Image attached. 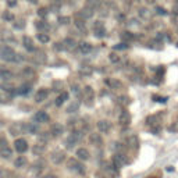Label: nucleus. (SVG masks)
<instances>
[{
    "instance_id": "f257e3e1",
    "label": "nucleus",
    "mask_w": 178,
    "mask_h": 178,
    "mask_svg": "<svg viewBox=\"0 0 178 178\" xmlns=\"http://www.w3.org/2000/svg\"><path fill=\"white\" fill-rule=\"evenodd\" d=\"M67 168L73 173H77V174H84L85 173V166L82 164L78 159H68L67 160Z\"/></svg>"
},
{
    "instance_id": "f03ea898",
    "label": "nucleus",
    "mask_w": 178,
    "mask_h": 178,
    "mask_svg": "<svg viewBox=\"0 0 178 178\" xmlns=\"http://www.w3.org/2000/svg\"><path fill=\"white\" fill-rule=\"evenodd\" d=\"M81 136H82V132H78V131H71L67 139H65V148L67 149H73L75 145H78V142L81 141Z\"/></svg>"
},
{
    "instance_id": "7ed1b4c3",
    "label": "nucleus",
    "mask_w": 178,
    "mask_h": 178,
    "mask_svg": "<svg viewBox=\"0 0 178 178\" xmlns=\"http://www.w3.org/2000/svg\"><path fill=\"white\" fill-rule=\"evenodd\" d=\"M16 54L17 53L14 52L11 47H8V46H4V47L0 49V59L4 61H13V63H14Z\"/></svg>"
},
{
    "instance_id": "20e7f679",
    "label": "nucleus",
    "mask_w": 178,
    "mask_h": 178,
    "mask_svg": "<svg viewBox=\"0 0 178 178\" xmlns=\"http://www.w3.org/2000/svg\"><path fill=\"white\" fill-rule=\"evenodd\" d=\"M8 132L11 134L13 136H18V135H22L25 134V124L24 122H14L10 125L8 128Z\"/></svg>"
},
{
    "instance_id": "39448f33",
    "label": "nucleus",
    "mask_w": 178,
    "mask_h": 178,
    "mask_svg": "<svg viewBox=\"0 0 178 178\" xmlns=\"http://www.w3.org/2000/svg\"><path fill=\"white\" fill-rule=\"evenodd\" d=\"M50 160L53 164H61L65 160V153L63 150H54L50 153Z\"/></svg>"
},
{
    "instance_id": "423d86ee",
    "label": "nucleus",
    "mask_w": 178,
    "mask_h": 178,
    "mask_svg": "<svg viewBox=\"0 0 178 178\" xmlns=\"http://www.w3.org/2000/svg\"><path fill=\"white\" fill-rule=\"evenodd\" d=\"M84 99H85L86 106H92L93 100H95V90L90 86H85L84 88Z\"/></svg>"
},
{
    "instance_id": "0eeeda50",
    "label": "nucleus",
    "mask_w": 178,
    "mask_h": 178,
    "mask_svg": "<svg viewBox=\"0 0 178 178\" xmlns=\"http://www.w3.org/2000/svg\"><path fill=\"white\" fill-rule=\"evenodd\" d=\"M93 33H95L96 38L106 36V28L102 21H95V24H93Z\"/></svg>"
},
{
    "instance_id": "6e6552de",
    "label": "nucleus",
    "mask_w": 178,
    "mask_h": 178,
    "mask_svg": "<svg viewBox=\"0 0 178 178\" xmlns=\"http://www.w3.org/2000/svg\"><path fill=\"white\" fill-rule=\"evenodd\" d=\"M89 142H90V145L99 148V146L103 145V138L99 132H92L89 134Z\"/></svg>"
},
{
    "instance_id": "1a4fd4ad",
    "label": "nucleus",
    "mask_w": 178,
    "mask_h": 178,
    "mask_svg": "<svg viewBox=\"0 0 178 178\" xmlns=\"http://www.w3.org/2000/svg\"><path fill=\"white\" fill-rule=\"evenodd\" d=\"M33 120H35L36 122H39V124H44V122H49L50 116H49L44 110H39V111L33 116Z\"/></svg>"
},
{
    "instance_id": "9d476101",
    "label": "nucleus",
    "mask_w": 178,
    "mask_h": 178,
    "mask_svg": "<svg viewBox=\"0 0 178 178\" xmlns=\"http://www.w3.org/2000/svg\"><path fill=\"white\" fill-rule=\"evenodd\" d=\"M14 148H16V150L18 153H24V152L28 150V142L25 139H22V138H20V139H17L14 142Z\"/></svg>"
},
{
    "instance_id": "9b49d317",
    "label": "nucleus",
    "mask_w": 178,
    "mask_h": 178,
    "mask_svg": "<svg viewBox=\"0 0 178 178\" xmlns=\"http://www.w3.org/2000/svg\"><path fill=\"white\" fill-rule=\"evenodd\" d=\"M106 84H107V86H109L110 89H113V90H120V89H122V82L120 81V79H117V78H107V79H106Z\"/></svg>"
},
{
    "instance_id": "f8f14e48",
    "label": "nucleus",
    "mask_w": 178,
    "mask_h": 178,
    "mask_svg": "<svg viewBox=\"0 0 178 178\" xmlns=\"http://www.w3.org/2000/svg\"><path fill=\"white\" fill-rule=\"evenodd\" d=\"M96 127L97 130L100 131V134H107L110 131V128H111V122L109 120H99Z\"/></svg>"
},
{
    "instance_id": "ddd939ff",
    "label": "nucleus",
    "mask_w": 178,
    "mask_h": 178,
    "mask_svg": "<svg viewBox=\"0 0 178 178\" xmlns=\"http://www.w3.org/2000/svg\"><path fill=\"white\" fill-rule=\"evenodd\" d=\"M124 156L121 153H114L111 157V164L114 166V168H121L124 166Z\"/></svg>"
},
{
    "instance_id": "4468645a",
    "label": "nucleus",
    "mask_w": 178,
    "mask_h": 178,
    "mask_svg": "<svg viewBox=\"0 0 178 178\" xmlns=\"http://www.w3.org/2000/svg\"><path fill=\"white\" fill-rule=\"evenodd\" d=\"M75 154H77L78 160H81V162H86V160H89V157H90V153H89V150L86 149V148H78Z\"/></svg>"
},
{
    "instance_id": "2eb2a0df",
    "label": "nucleus",
    "mask_w": 178,
    "mask_h": 178,
    "mask_svg": "<svg viewBox=\"0 0 178 178\" xmlns=\"http://www.w3.org/2000/svg\"><path fill=\"white\" fill-rule=\"evenodd\" d=\"M118 122L121 125H130L131 124V114L127 111V110H122L120 116H118Z\"/></svg>"
},
{
    "instance_id": "dca6fc26",
    "label": "nucleus",
    "mask_w": 178,
    "mask_h": 178,
    "mask_svg": "<svg viewBox=\"0 0 178 178\" xmlns=\"http://www.w3.org/2000/svg\"><path fill=\"white\" fill-rule=\"evenodd\" d=\"M93 14H95V11H93V10L84 7V8L81 10V11H79V13L77 14V18H81V20L86 21V20H89V18H92Z\"/></svg>"
},
{
    "instance_id": "f3484780",
    "label": "nucleus",
    "mask_w": 178,
    "mask_h": 178,
    "mask_svg": "<svg viewBox=\"0 0 178 178\" xmlns=\"http://www.w3.org/2000/svg\"><path fill=\"white\" fill-rule=\"evenodd\" d=\"M41 128H39V122H28V124H25V132L28 134H32V135H36L39 134Z\"/></svg>"
},
{
    "instance_id": "a211bd4d",
    "label": "nucleus",
    "mask_w": 178,
    "mask_h": 178,
    "mask_svg": "<svg viewBox=\"0 0 178 178\" xmlns=\"http://www.w3.org/2000/svg\"><path fill=\"white\" fill-rule=\"evenodd\" d=\"M47 96H49V89L41 88L36 92V95H35V100H36L38 103H42V102H44L47 99Z\"/></svg>"
},
{
    "instance_id": "6ab92c4d",
    "label": "nucleus",
    "mask_w": 178,
    "mask_h": 178,
    "mask_svg": "<svg viewBox=\"0 0 178 178\" xmlns=\"http://www.w3.org/2000/svg\"><path fill=\"white\" fill-rule=\"evenodd\" d=\"M63 46H64V50H67V52H73L74 49L78 46V43L74 41L73 38H65L64 41H63Z\"/></svg>"
},
{
    "instance_id": "aec40b11",
    "label": "nucleus",
    "mask_w": 178,
    "mask_h": 178,
    "mask_svg": "<svg viewBox=\"0 0 178 178\" xmlns=\"http://www.w3.org/2000/svg\"><path fill=\"white\" fill-rule=\"evenodd\" d=\"M32 61L35 64H44L46 63V54L43 52H41V50H38L35 53V56H32Z\"/></svg>"
},
{
    "instance_id": "412c9836",
    "label": "nucleus",
    "mask_w": 178,
    "mask_h": 178,
    "mask_svg": "<svg viewBox=\"0 0 178 178\" xmlns=\"http://www.w3.org/2000/svg\"><path fill=\"white\" fill-rule=\"evenodd\" d=\"M75 28H77V31L79 33H82V35H86V32H88L85 21L81 20V18H77V20H75Z\"/></svg>"
},
{
    "instance_id": "4be33fe9",
    "label": "nucleus",
    "mask_w": 178,
    "mask_h": 178,
    "mask_svg": "<svg viewBox=\"0 0 178 178\" xmlns=\"http://www.w3.org/2000/svg\"><path fill=\"white\" fill-rule=\"evenodd\" d=\"M50 132H52L53 136H60L61 134L64 132V127L61 125L60 122H56V124H53V125H52Z\"/></svg>"
},
{
    "instance_id": "5701e85b",
    "label": "nucleus",
    "mask_w": 178,
    "mask_h": 178,
    "mask_svg": "<svg viewBox=\"0 0 178 178\" xmlns=\"http://www.w3.org/2000/svg\"><path fill=\"white\" fill-rule=\"evenodd\" d=\"M78 49H79V52L82 54H89V53L92 52V44L89 43V42H81V43L78 44Z\"/></svg>"
},
{
    "instance_id": "b1692460",
    "label": "nucleus",
    "mask_w": 178,
    "mask_h": 178,
    "mask_svg": "<svg viewBox=\"0 0 178 178\" xmlns=\"http://www.w3.org/2000/svg\"><path fill=\"white\" fill-rule=\"evenodd\" d=\"M127 143L131 149H138L139 148V139H138L136 135H131L128 139H127Z\"/></svg>"
},
{
    "instance_id": "393cba45",
    "label": "nucleus",
    "mask_w": 178,
    "mask_h": 178,
    "mask_svg": "<svg viewBox=\"0 0 178 178\" xmlns=\"http://www.w3.org/2000/svg\"><path fill=\"white\" fill-rule=\"evenodd\" d=\"M22 43H24V47L28 50V52H35V46H33V42L29 36H24L22 38Z\"/></svg>"
},
{
    "instance_id": "a878e982",
    "label": "nucleus",
    "mask_w": 178,
    "mask_h": 178,
    "mask_svg": "<svg viewBox=\"0 0 178 178\" xmlns=\"http://www.w3.org/2000/svg\"><path fill=\"white\" fill-rule=\"evenodd\" d=\"M134 39H135V35H134L132 32H130V31L121 32V41L124 42V43H130V42H132Z\"/></svg>"
},
{
    "instance_id": "bb28decb",
    "label": "nucleus",
    "mask_w": 178,
    "mask_h": 178,
    "mask_svg": "<svg viewBox=\"0 0 178 178\" xmlns=\"http://www.w3.org/2000/svg\"><path fill=\"white\" fill-rule=\"evenodd\" d=\"M79 100H73L71 103H70L68 106H67V113H70V114H73V113H75V111H78V109H79Z\"/></svg>"
},
{
    "instance_id": "cd10ccee",
    "label": "nucleus",
    "mask_w": 178,
    "mask_h": 178,
    "mask_svg": "<svg viewBox=\"0 0 178 178\" xmlns=\"http://www.w3.org/2000/svg\"><path fill=\"white\" fill-rule=\"evenodd\" d=\"M44 150H46V145H43V143H39V142H38L36 145L32 148L33 154H36V156H41V154H43Z\"/></svg>"
},
{
    "instance_id": "c85d7f7f",
    "label": "nucleus",
    "mask_w": 178,
    "mask_h": 178,
    "mask_svg": "<svg viewBox=\"0 0 178 178\" xmlns=\"http://www.w3.org/2000/svg\"><path fill=\"white\" fill-rule=\"evenodd\" d=\"M65 100H68V93L65 92V90H63V92H60V95L57 96L56 102H54V105H56V106H61Z\"/></svg>"
},
{
    "instance_id": "c756f323",
    "label": "nucleus",
    "mask_w": 178,
    "mask_h": 178,
    "mask_svg": "<svg viewBox=\"0 0 178 178\" xmlns=\"http://www.w3.org/2000/svg\"><path fill=\"white\" fill-rule=\"evenodd\" d=\"M11 78H14V74H13L10 70L3 68L0 71V79H3V81H10Z\"/></svg>"
},
{
    "instance_id": "7c9ffc66",
    "label": "nucleus",
    "mask_w": 178,
    "mask_h": 178,
    "mask_svg": "<svg viewBox=\"0 0 178 178\" xmlns=\"http://www.w3.org/2000/svg\"><path fill=\"white\" fill-rule=\"evenodd\" d=\"M79 74L84 75V77H89V75L93 74V68L90 65H82L81 68H79Z\"/></svg>"
},
{
    "instance_id": "2f4dec72",
    "label": "nucleus",
    "mask_w": 178,
    "mask_h": 178,
    "mask_svg": "<svg viewBox=\"0 0 178 178\" xmlns=\"http://www.w3.org/2000/svg\"><path fill=\"white\" fill-rule=\"evenodd\" d=\"M139 17H141L142 20H150L152 18V11L148 10V8H139Z\"/></svg>"
},
{
    "instance_id": "473e14b6",
    "label": "nucleus",
    "mask_w": 178,
    "mask_h": 178,
    "mask_svg": "<svg viewBox=\"0 0 178 178\" xmlns=\"http://www.w3.org/2000/svg\"><path fill=\"white\" fill-rule=\"evenodd\" d=\"M0 156L3 159H10L13 156V150L8 148V146H4V148H1L0 149Z\"/></svg>"
},
{
    "instance_id": "72a5a7b5",
    "label": "nucleus",
    "mask_w": 178,
    "mask_h": 178,
    "mask_svg": "<svg viewBox=\"0 0 178 178\" xmlns=\"http://www.w3.org/2000/svg\"><path fill=\"white\" fill-rule=\"evenodd\" d=\"M100 4V0H86L85 3V7L86 8H90V10H96Z\"/></svg>"
},
{
    "instance_id": "f704fd0d",
    "label": "nucleus",
    "mask_w": 178,
    "mask_h": 178,
    "mask_svg": "<svg viewBox=\"0 0 178 178\" xmlns=\"http://www.w3.org/2000/svg\"><path fill=\"white\" fill-rule=\"evenodd\" d=\"M25 164H27V159H25L24 156H18V157L16 159V162H14V166H16L17 168H22V167H25Z\"/></svg>"
},
{
    "instance_id": "c9c22d12",
    "label": "nucleus",
    "mask_w": 178,
    "mask_h": 178,
    "mask_svg": "<svg viewBox=\"0 0 178 178\" xmlns=\"http://www.w3.org/2000/svg\"><path fill=\"white\" fill-rule=\"evenodd\" d=\"M31 92V85L29 84H24V85H21L20 88L17 89V93L18 95H27V93Z\"/></svg>"
},
{
    "instance_id": "e433bc0d",
    "label": "nucleus",
    "mask_w": 178,
    "mask_h": 178,
    "mask_svg": "<svg viewBox=\"0 0 178 178\" xmlns=\"http://www.w3.org/2000/svg\"><path fill=\"white\" fill-rule=\"evenodd\" d=\"M36 28L41 31V32H47L49 31V24L44 22V21H36Z\"/></svg>"
},
{
    "instance_id": "4c0bfd02",
    "label": "nucleus",
    "mask_w": 178,
    "mask_h": 178,
    "mask_svg": "<svg viewBox=\"0 0 178 178\" xmlns=\"http://www.w3.org/2000/svg\"><path fill=\"white\" fill-rule=\"evenodd\" d=\"M38 41L41 42V43H47L50 41V36L46 32H41V33H38Z\"/></svg>"
},
{
    "instance_id": "58836bf2",
    "label": "nucleus",
    "mask_w": 178,
    "mask_h": 178,
    "mask_svg": "<svg viewBox=\"0 0 178 178\" xmlns=\"http://www.w3.org/2000/svg\"><path fill=\"white\" fill-rule=\"evenodd\" d=\"M109 60L113 63V64H117V63H120L121 61V57L118 56L117 53H110L109 54Z\"/></svg>"
},
{
    "instance_id": "ea45409f",
    "label": "nucleus",
    "mask_w": 178,
    "mask_h": 178,
    "mask_svg": "<svg viewBox=\"0 0 178 178\" xmlns=\"http://www.w3.org/2000/svg\"><path fill=\"white\" fill-rule=\"evenodd\" d=\"M63 88H64V84L61 81H54L53 82V89L57 90V92H63Z\"/></svg>"
},
{
    "instance_id": "a19ab883",
    "label": "nucleus",
    "mask_w": 178,
    "mask_h": 178,
    "mask_svg": "<svg viewBox=\"0 0 178 178\" xmlns=\"http://www.w3.org/2000/svg\"><path fill=\"white\" fill-rule=\"evenodd\" d=\"M50 139V135H49L47 132H44V134H41L39 135V143H43V145H46V142Z\"/></svg>"
},
{
    "instance_id": "79ce46f5",
    "label": "nucleus",
    "mask_w": 178,
    "mask_h": 178,
    "mask_svg": "<svg viewBox=\"0 0 178 178\" xmlns=\"http://www.w3.org/2000/svg\"><path fill=\"white\" fill-rule=\"evenodd\" d=\"M22 74H24L25 77H28V78L35 77V71H33L32 68H25L24 71H22Z\"/></svg>"
},
{
    "instance_id": "37998d69",
    "label": "nucleus",
    "mask_w": 178,
    "mask_h": 178,
    "mask_svg": "<svg viewBox=\"0 0 178 178\" xmlns=\"http://www.w3.org/2000/svg\"><path fill=\"white\" fill-rule=\"evenodd\" d=\"M0 88L3 89L4 92H13L14 86H13L11 84H1V85H0Z\"/></svg>"
},
{
    "instance_id": "c03bdc74",
    "label": "nucleus",
    "mask_w": 178,
    "mask_h": 178,
    "mask_svg": "<svg viewBox=\"0 0 178 178\" xmlns=\"http://www.w3.org/2000/svg\"><path fill=\"white\" fill-rule=\"evenodd\" d=\"M71 89H73V93L75 95V96H79V95H81V89H79V86L78 85L73 84V85H71Z\"/></svg>"
},
{
    "instance_id": "a18cd8bd",
    "label": "nucleus",
    "mask_w": 178,
    "mask_h": 178,
    "mask_svg": "<svg viewBox=\"0 0 178 178\" xmlns=\"http://www.w3.org/2000/svg\"><path fill=\"white\" fill-rule=\"evenodd\" d=\"M70 21H71V18H70V17H60V18H59V22H60V24H63V25L70 24Z\"/></svg>"
},
{
    "instance_id": "49530a36",
    "label": "nucleus",
    "mask_w": 178,
    "mask_h": 178,
    "mask_svg": "<svg viewBox=\"0 0 178 178\" xmlns=\"http://www.w3.org/2000/svg\"><path fill=\"white\" fill-rule=\"evenodd\" d=\"M114 49H116V50H125V49H128V44L122 42V43L116 44V46H114Z\"/></svg>"
},
{
    "instance_id": "de8ad7c7",
    "label": "nucleus",
    "mask_w": 178,
    "mask_h": 178,
    "mask_svg": "<svg viewBox=\"0 0 178 178\" xmlns=\"http://www.w3.org/2000/svg\"><path fill=\"white\" fill-rule=\"evenodd\" d=\"M53 49L56 50V52H61V50H64V46H63V42H59V43H54Z\"/></svg>"
},
{
    "instance_id": "09e8293b",
    "label": "nucleus",
    "mask_w": 178,
    "mask_h": 178,
    "mask_svg": "<svg viewBox=\"0 0 178 178\" xmlns=\"http://www.w3.org/2000/svg\"><path fill=\"white\" fill-rule=\"evenodd\" d=\"M38 16L39 17H46L47 16V8H44V7H42V8H39V10H38Z\"/></svg>"
},
{
    "instance_id": "8fccbe9b",
    "label": "nucleus",
    "mask_w": 178,
    "mask_h": 178,
    "mask_svg": "<svg viewBox=\"0 0 178 178\" xmlns=\"http://www.w3.org/2000/svg\"><path fill=\"white\" fill-rule=\"evenodd\" d=\"M113 149L114 150H124V145H122V143H120V142H116V143H114V146H113Z\"/></svg>"
},
{
    "instance_id": "3c124183",
    "label": "nucleus",
    "mask_w": 178,
    "mask_h": 178,
    "mask_svg": "<svg viewBox=\"0 0 178 178\" xmlns=\"http://www.w3.org/2000/svg\"><path fill=\"white\" fill-rule=\"evenodd\" d=\"M120 103H121V105H122V103H124V105H125V106H128V105H130V103H131V102H130V97H127V96H124V97H120Z\"/></svg>"
},
{
    "instance_id": "603ef678",
    "label": "nucleus",
    "mask_w": 178,
    "mask_h": 178,
    "mask_svg": "<svg viewBox=\"0 0 178 178\" xmlns=\"http://www.w3.org/2000/svg\"><path fill=\"white\" fill-rule=\"evenodd\" d=\"M25 27V24H24V21H18L17 24H14V28L16 29H22Z\"/></svg>"
},
{
    "instance_id": "864d4df0",
    "label": "nucleus",
    "mask_w": 178,
    "mask_h": 178,
    "mask_svg": "<svg viewBox=\"0 0 178 178\" xmlns=\"http://www.w3.org/2000/svg\"><path fill=\"white\" fill-rule=\"evenodd\" d=\"M3 18H4V20H7V21H11L13 20V14H11V13H4Z\"/></svg>"
},
{
    "instance_id": "5fc2aeb1",
    "label": "nucleus",
    "mask_w": 178,
    "mask_h": 178,
    "mask_svg": "<svg viewBox=\"0 0 178 178\" xmlns=\"http://www.w3.org/2000/svg\"><path fill=\"white\" fill-rule=\"evenodd\" d=\"M4 146H8L7 145V139H4V138H0V149L4 148Z\"/></svg>"
},
{
    "instance_id": "6e6d98bb",
    "label": "nucleus",
    "mask_w": 178,
    "mask_h": 178,
    "mask_svg": "<svg viewBox=\"0 0 178 178\" xmlns=\"http://www.w3.org/2000/svg\"><path fill=\"white\" fill-rule=\"evenodd\" d=\"M156 10H157V13L160 14V16H166V14H167V11L164 10V8H162V7H157Z\"/></svg>"
},
{
    "instance_id": "4d7b16f0",
    "label": "nucleus",
    "mask_w": 178,
    "mask_h": 178,
    "mask_svg": "<svg viewBox=\"0 0 178 178\" xmlns=\"http://www.w3.org/2000/svg\"><path fill=\"white\" fill-rule=\"evenodd\" d=\"M157 99V102H162V103H164V102H167V97H160V96H154V100Z\"/></svg>"
},
{
    "instance_id": "13d9d810",
    "label": "nucleus",
    "mask_w": 178,
    "mask_h": 178,
    "mask_svg": "<svg viewBox=\"0 0 178 178\" xmlns=\"http://www.w3.org/2000/svg\"><path fill=\"white\" fill-rule=\"evenodd\" d=\"M6 102H8V97L3 96V95H0V103H6Z\"/></svg>"
},
{
    "instance_id": "bf43d9fd",
    "label": "nucleus",
    "mask_w": 178,
    "mask_h": 178,
    "mask_svg": "<svg viewBox=\"0 0 178 178\" xmlns=\"http://www.w3.org/2000/svg\"><path fill=\"white\" fill-rule=\"evenodd\" d=\"M7 3H8L10 7H13V6H16L17 4V0H7Z\"/></svg>"
},
{
    "instance_id": "052dcab7",
    "label": "nucleus",
    "mask_w": 178,
    "mask_h": 178,
    "mask_svg": "<svg viewBox=\"0 0 178 178\" xmlns=\"http://www.w3.org/2000/svg\"><path fill=\"white\" fill-rule=\"evenodd\" d=\"M43 178H57L56 175H53V174H49V175H44Z\"/></svg>"
},
{
    "instance_id": "680f3d73",
    "label": "nucleus",
    "mask_w": 178,
    "mask_h": 178,
    "mask_svg": "<svg viewBox=\"0 0 178 178\" xmlns=\"http://www.w3.org/2000/svg\"><path fill=\"white\" fill-rule=\"evenodd\" d=\"M177 46H178V43H177Z\"/></svg>"
}]
</instances>
